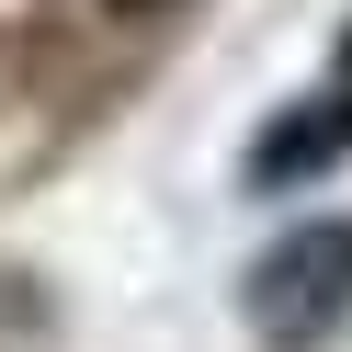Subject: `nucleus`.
<instances>
[{"mask_svg": "<svg viewBox=\"0 0 352 352\" xmlns=\"http://www.w3.org/2000/svg\"><path fill=\"white\" fill-rule=\"evenodd\" d=\"M261 329H273L284 352H307V341H329V329L352 318V228H307V239H284L273 261H261Z\"/></svg>", "mask_w": 352, "mask_h": 352, "instance_id": "f257e3e1", "label": "nucleus"}, {"mask_svg": "<svg viewBox=\"0 0 352 352\" xmlns=\"http://www.w3.org/2000/svg\"><path fill=\"white\" fill-rule=\"evenodd\" d=\"M125 12H160V0H125Z\"/></svg>", "mask_w": 352, "mask_h": 352, "instance_id": "f03ea898", "label": "nucleus"}]
</instances>
